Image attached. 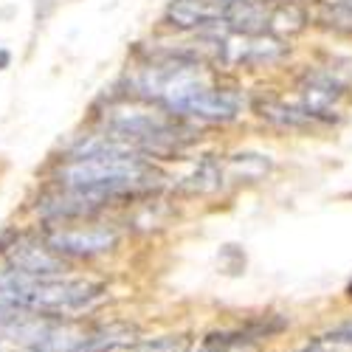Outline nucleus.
<instances>
[{
    "label": "nucleus",
    "instance_id": "nucleus-1",
    "mask_svg": "<svg viewBox=\"0 0 352 352\" xmlns=\"http://www.w3.org/2000/svg\"><path fill=\"white\" fill-rule=\"evenodd\" d=\"M135 94L178 119L231 122L243 110V99L228 87L214 85L200 68L197 56L186 51H166L158 63L144 68L135 82Z\"/></svg>",
    "mask_w": 352,
    "mask_h": 352
},
{
    "label": "nucleus",
    "instance_id": "nucleus-2",
    "mask_svg": "<svg viewBox=\"0 0 352 352\" xmlns=\"http://www.w3.org/2000/svg\"><path fill=\"white\" fill-rule=\"evenodd\" d=\"M45 245L71 259H91L107 254L119 245V231L113 226L91 223V226H56L45 234Z\"/></svg>",
    "mask_w": 352,
    "mask_h": 352
},
{
    "label": "nucleus",
    "instance_id": "nucleus-3",
    "mask_svg": "<svg viewBox=\"0 0 352 352\" xmlns=\"http://www.w3.org/2000/svg\"><path fill=\"white\" fill-rule=\"evenodd\" d=\"M346 94V82L330 71H307L299 82V104L318 122V127L341 119V104Z\"/></svg>",
    "mask_w": 352,
    "mask_h": 352
},
{
    "label": "nucleus",
    "instance_id": "nucleus-4",
    "mask_svg": "<svg viewBox=\"0 0 352 352\" xmlns=\"http://www.w3.org/2000/svg\"><path fill=\"white\" fill-rule=\"evenodd\" d=\"M228 0H172L164 12V20L178 32L209 34L226 28Z\"/></svg>",
    "mask_w": 352,
    "mask_h": 352
},
{
    "label": "nucleus",
    "instance_id": "nucleus-5",
    "mask_svg": "<svg viewBox=\"0 0 352 352\" xmlns=\"http://www.w3.org/2000/svg\"><path fill=\"white\" fill-rule=\"evenodd\" d=\"M9 268L37 276V279H48V276H63L68 271L65 256L54 254L45 243H34V240H17L9 248Z\"/></svg>",
    "mask_w": 352,
    "mask_h": 352
},
{
    "label": "nucleus",
    "instance_id": "nucleus-6",
    "mask_svg": "<svg viewBox=\"0 0 352 352\" xmlns=\"http://www.w3.org/2000/svg\"><path fill=\"white\" fill-rule=\"evenodd\" d=\"M254 113L259 119H265L268 124L274 127H282V130H310V127H318V122L313 116L296 102H287L282 96H262L254 102Z\"/></svg>",
    "mask_w": 352,
    "mask_h": 352
},
{
    "label": "nucleus",
    "instance_id": "nucleus-7",
    "mask_svg": "<svg viewBox=\"0 0 352 352\" xmlns=\"http://www.w3.org/2000/svg\"><path fill=\"white\" fill-rule=\"evenodd\" d=\"M220 169H223L226 186L256 184L274 169V161H271V155H262V153H234L220 161Z\"/></svg>",
    "mask_w": 352,
    "mask_h": 352
},
{
    "label": "nucleus",
    "instance_id": "nucleus-8",
    "mask_svg": "<svg viewBox=\"0 0 352 352\" xmlns=\"http://www.w3.org/2000/svg\"><path fill=\"white\" fill-rule=\"evenodd\" d=\"M127 352H192V338L186 333H166L155 338H138Z\"/></svg>",
    "mask_w": 352,
    "mask_h": 352
},
{
    "label": "nucleus",
    "instance_id": "nucleus-9",
    "mask_svg": "<svg viewBox=\"0 0 352 352\" xmlns=\"http://www.w3.org/2000/svg\"><path fill=\"white\" fill-rule=\"evenodd\" d=\"M197 352H256L248 341H243L237 333H214L206 336Z\"/></svg>",
    "mask_w": 352,
    "mask_h": 352
},
{
    "label": "nucleus",
    "instance_id": "nucleus-10",
    "mask_svg": "<svg viewBox=\"0 0 352 352\" xmlns=\"http://www.w3.org/2000/svg\"><path fill=\"white\" fill-rule=\"evenodd\" d=\"M324 9L333 23H344L346 28H352V0H327Z\"/></svg>",
    "mask_w": 352,
    "mask_h": 352
},
{
    "label": "nucleus",
    "instance_id": "nucleus-11",
    "mask_svg": "<svg viewBox=\"0 0 352 352\" xmlns=\"http://www.w3.org/2000/svg\"><path fill=\"white\" fill-rule=\"evenodd\" d=\"M330 336H333V338H338L344 346H349V349H352V318H349V321H344V324H338V327H333V330H330Z\"/></svg>",
    "mask_w": 352,
    "mask_h": 352
},
{
    "label": "nucleus",
    "instance_id": "nucleus-12",
    "mask_svg": "<svg viewBox=\"0 0 352 352\" xmlns=\"http://www.w3.org/2000/svg\"><path fill=\"white\" fill-rule=\"evenodd\" d=\"M54 9V0H37V20H45Z\"/></svg>",
    "mask_w": 352,
    "mask_h": 352
},
{
    "label": "nucleus",
    "instance_id": "nucleus-13",
    "mask_svg": "<svg viewBox=\"0 0 352 352\" xmlns=\"http://www.w3.org/2000/svg\"><path fill=\"white\" fill-rule=\"evenodd\" d=\"M9 63H12V54H9L6 48H0V71H6Z\"/></svg>",
    "mask_w": 352,
    "mask_h": 352
},
{
    "label": "nucleus",
    "instance_id": "nucleus-14",
    "mask_svg": "<svg viewBox=\"0 0 352 352\" xmlns=\"http://www.w3.org/2000/svg\"><path fill=\"white\" fill-rule=\"evenodd\" d=\"M346 296H349V299H352V282H349V285H346Z\"/></svg>",
    "mask_w": 352,
    "mask_h": 352
}]
</instances>
